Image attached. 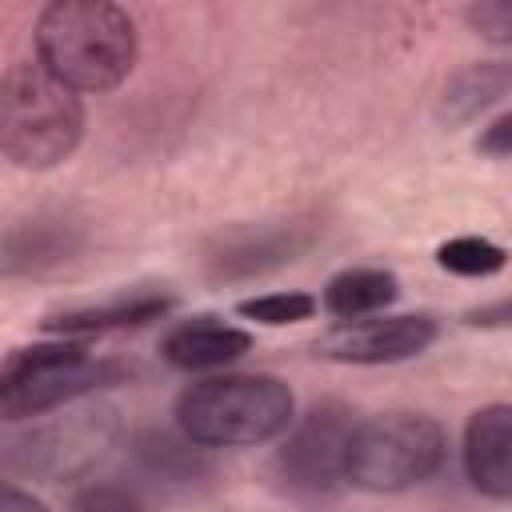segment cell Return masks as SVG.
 <instances>
[{
  "mask_svg": "<svg viewBox=\"0 0 512 512\" xmlns=\"http://www.w3.org/2000/svg\"><path fill=\"white\" fill-rule=\"evenodd\" d=\"M80 224L68 216H32L12 224L0 236V268L4 272H48L80 252Z\"/></svg>",
  "mask_w": 512,
  "mask_h": 512,
  "instance_id": "4fadbf2b",
  "label": "cell"
},
{
  "mask_svg": "<svg viewBox=\"0 0 512 512\" xmlns=\"http://www.w3.org/2000/svg\"><path fill=\"white\" fill-rule=\"evenodd\" d=\"M464 472L488 500L512 496V408L484 404L464 424Z\"/></svg>",
  "mask_w": 512,
  "mask_h": 512,
  "instance_id": "9c48e42d",
  "label": "cell"
},
{
  "mask_svg": "<svg viewBox=\"0 0 512 512\" xmlns=\"http://www.w3.org/2000/svg\"><path fill=\"white\" fill-rule=\"evenodd\" d=\"M112 440H116V412L84 408V412L56 416V420L32 428L24 440H16L12 460L24 472H36L48 480H68V476L92 468Z\"/></svg>",
  "mask_w": 512,
  "mask_h": 512,
  "instance_id": "52a82bcc",
  "label": "cell"
},
{
  "mask_svg": "<svg viewBox=\"0 0 512 512\" xmlns=\"http://www.w3.org/2000/svg\"><path fill=\"white\" fill-rule=\"evenodd\" d=\"M84 140V104L36 60L0 76V156L28 172L64 164Z\"/></svg>",
  "mask_w": 512,
  "mask_h": 512,
  "instance_id": "3957f363",
  "label": "cell"
},
{
  "mask_svg": "<svg viewBox=\"0 0 512 512\" xmlns=\"http://www.w3.org/2000/svg\"><path fill=\"white\" fill-rule=\"evenodd\" d=\"M436 264L452 276L484 280V276H496L508 264V248L488 240V236H452L436 248Z\"/></svg>",
  "mask_w": 512,
  "mask_h": 512,
  "instance_id": "2e32d148",
  "label": "cell"
},
{
  "mask_svg": "<svg viewBox=\"0 0 512 512\" xmlns=\"http://www.w3.org/2000/svg\"><path fill=\"white\" fill-rule=\"evenodd\" d=\"M304 248V236L296 224L288 228H236L228 236L216 240V248H208L204 264L212 280H248L260 276L268 268H280L284 260H296V252Z\"/></svg>",
  "mask_w": 512,
  "mask_h": 512,
  "instance_id": "8fae6325",
  "label": "cell"
},
{
  "mask_svg": "<svg viewBox=\"0 0 512 512\" xmlns=\"http://www.w3.org/2000/svg\"><path fill=\"white\" fill-rule=\"evenodd\" d=\"M464 320L468 324H508V300H496L492 308H472Z\"/></svg>",
  "mask_w": 512,
  "mask_h": 512,
  "instance_id": "603a6c76",
  "label": "cell"
},
{
  "mask_svg": "<svg viewBox=\"0 0 512 512\" xmlns=\"http://www.w3.org/2000/svg\"><path fill=\"white\" fill-rule=\"evenodd\" d=\"M316 296L312 292H264V296H248L236 304V312L244 320L268 324V328H284V324H300L316 316Z\"/></svg>",
  "mask_w": 512,
  "mask_h": 512,
  "instance_id": "e0dca14e",
  "label": "cell"
},
{
  "mask_svg": "<svg viewBox=\"0 0 512 512\" xmlns=\"http://www.w3.org/2000/svg\"><path fill=\"white\" fill-rule=\"evenodd\" d=\"M140 460H144V468H152L160 476H172V480H184V476H196L200 472L196 444L192 440H172L168 432L140 436Z\"/></svg>",
  "mask_w": 512,
  "mask_h": 512,
  "instance_id": "ac0fdd59",
  "label": "cell"
},
{
  "mask_svg": "<svg viewBox=\"0 0 512 512\" xmlns=\"http://www.w3.org/2000/svg\"><path fill=\"white\" fill-rule=\"evenodd\" d=\"M400 296V280L388 268H340L316 300L336 320H364Z\"/></svg>",
  "mask_w": 512,
  "mask_h": 512,
  "instance_id": "5bb4252c",
  "label": "cell"
},
{
  "mask_svg": "<svg viewBox=\"0 0 512 512\" xmlns=\"http://www.w3.org/2000/svg\"><path fill=\"white\" fill-rule=\"evenodd\" d=\"M0 512H48V504L16 484H0Z\"/></svg>",
  "mask_w": 512,
  "mask_h": 512,
  "instance_id": "7402d4cb",
  "label": "cell"
},
{
  "mask_svg": "<svg viewBox=\"0 0 512 512\" xmlns=\"http://www.w3.org/2000/svg\"><path fill=\"white\" fill-rule=\"evenodd\" d=\"M444 452L448 436L432 416L384 412L372 420H356L344 452V480L360 492H404L436 476Z\"/></svg>",
  "mask_w": 512,
  "mask_h": 512,
  "instance_id": "5b68a950",
  "label": "cell"
},
{
  "mask_svg": "<svg viewBox=\"0 0 512 512\" xmlns=\"http://www.w3.org/2000/svg\"><path fill=\"white\" fill-rule=\"evenodd\" d=\"M72 512H140V500L124 484L92 480L72 496Z\"/></svg>",
  "mask_w": 512,
  "mask_h": 512,
  "instance_id": "d6986e66",
  "label": "cell"
},
{
  "mask_svg": "<svg viewBox=\"0 0 512 512\" xmlns=\"http://www.w3.org/2000/svg\"><path fill=\"white\" fill-rule=\"evenodd\" d=\"M252 348V336L236 324H224L220 316H192L164 332L160 356L180 372H208L220 364L240 360Z\"/></svg>",
  "mask_w": 512,
  "mask_h": 512,
  "instance_id": "7c38bea8",
  "label": "cell"
},
{
  "mask_svg": "<svg viewBox=\"0 0 512 512\" xmlns=\"http://www.w3.org/2000/svg\"><path fill=\"white\" fill-rule=\"evenodd\" d=\"M172 296L160 288H132L120 292L112 300L100 304H76V308H60L52 316L40 320L44 332L64 336V340H80V336H100V332H120V328H140L148 320H160L164 312H172Z\"/></svg>",
  "mask_w": 512,
  "mask_h": 512,
  "instance_id": "30bf717a",
  "label": "cell"
},
{
  "mask_svg": "<svg viewBox=\"0 0 512 512\" xmlns=\"http://www.w3.org/2000/svg\"><path fill=\"white\" fill-rule=\"evenodd\" d=\"M296 420V396L276 376H208L180 392L176 428L196 448L268 444Z\"/></svg>",
  "mask_w": 512,
  "mask_h": 512,
  "instance_id": "7a4b0ae2",
  "label": "cell"
},
{
  "mask_svg": "<svg viewBox=\"0 0 512 512\" xmlns=\"http://www.w3.org/2000/svg\"><path fill=\"white\" fill-rule=\"evenodd\" d=\"M512 84V68L504 60H480L448 76L440 92V120L444 124H468L484 108H492Z\"/></svg>",
  "mask_w": 512,
  "mask_h": 512,
  "instance_id": "9a60e30c",
  "label": "cell"
},
{
  "mask_svg": "<svg viewBox=\"0 0 512 512\" xmlns=\"http://www.w3.org/2000/svg\"><path fill=\"white\" fill-rule=\"evenodd\" d=\"M288 440L276 452V472L284 484L300 492H328L344 480V452L352 440V412L336 400L312 404L296 424H288Z\"/></svg>",
  "mask_w": 512,
  "mask_h": 512,
  "instance_id": "8992f818",
  "label": "cell"
},
{
  "mask_svg": "<svg viewBox=\"0 0 512 512\" xmlns=\"http://www.w3.org/2000/svg\"><path fill=\"white\" fill-rule=\"evenodd\" d=\"M468 24L492 40V44H508L512 40V4L508 0H480L468 8Z\"/></svg>",
  "mask_w": 512,
  "mask_h": 512,
  "instance_id": "ffe728a7",
  "label": "cell"
},
{
  "mask_svg": "<svg viewBox=\"0 0 512 512\" xmlns=\"http://www.w3.org/2000/svg\"><path fill=\"white\" fill-rule=\"evenodd\" d=\"M36 64L80 92H112L136 68V20L112 0H52L36 16Z\"/></svg>",
  "mask_w": 512,
  "mask_h": 512,
  "instance_id": "6da1fadb",
  "label": "cell"
},
{
  "mask_svg": "<svg viewBox=\"0 0 512 512\" xmlns=\"http://www.w3.org/2000/svg\"><path fill=\"white\" fill-rule=\"evenodd\" d=\"M476 148H480L484 156H492V160H504V156L512 152V116H508V112H504V116H496V120L480 132Z\"/></svg>",
  "mask_w": 512,
  "mask_h": 512,
  "instance_id": "44dd1931",
  "label": "cell"
},
{
  "mask_svg": "<svg viewBox=\"0 0 512 512\" xmlns=\"http://www.w3.org/2000/svg\"><path fill=\"white\" fill-rule=\"evenodd\" d=\"M436 320L428 312L400 316H364L340 320L312 340V352L332 364H400L420 356L436 340Z\"/></svg>",
  "mask_w": 512,
  "mask_h": 512,
  "instance_id": "ba28073f",
  "label": "cell"
},
{
  "mask_svg": "<svg viewBox=\"0 0 512 512\" xmlns=\"http://www.w3.org/2000/svg\"><path fill=\"white\" fill-rule=\"evenodd\" d=\"M124 376L120 364L96 360L80 340H40L0 360V420L56 412Z\"/></svg>",
  "mask_w": 512,
  "mask_h": 512,
  "instance_id": "277c9868",
  "label": "cell"
}]
</instances>
